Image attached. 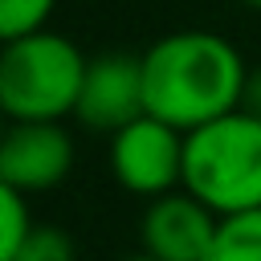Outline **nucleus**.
I'll return each instance as SVG.
<instances>
[{"instance_id": "10", "label": "nucleus", "mask_w": 261, "mask_h": 261, "mask_svg": "<svg viewBox=\"0 0 261 261\" xmlns=\"http://www.w3.org/2000/svg\"><path fill=\"white\" fill-rule=\"evenodd\" d=\"M0 216H4V232H0V261H8L33 232V220H29V208H24V196L12 192V188H0Z\"/></svg>"}, {"instance_id": "2", "label": "nucleus", "mask_w": 261, "mask_h": 261, "mask_svg": "<svg viewBox=\"0 0 261 261\" xmlns=\"http://www.w3.org/2000/svg\"><path fill=\"white\" fill-rule=\"evenodd\" d=\"M184 188L216 216L261 208V114L232 110L184 135Z\"/></svg>"}, {"instance_id": "6", "label": "nucleus", "mask_w": 261, "mask_h": 261, "mask_svg": "<svg viewBox=\"0 0 261 261\" xmlns=\"http://www.w3.org/2000/svg\"><path fill=\"white\" fill-rule=\"evenodd\" d=\"M90 130H122L147 114L143 98V57L130 53H102L86 65V82L73 110Z\"/></svg>"}, {"instance_id": "1", "label": "nucleus", "mask_w": 261, "mask_h": 261, "mask_svg": "<svg viewBox=\"0 0 261 261\" xmlns=\"http://www.w3.org/2000/svg\"><path fill=\"white\" fill-rule=\"evenodd\" d=\"M245 82L241 53L216 33H171L143 53L147 114L175 130H200L241 110Z\"/></svg>"}, {"instance_id": "7", "label": "nucleus", "mask_w": 261, "mask_h": 261, "mask_svg": "<svg viewBox=\"0 0 261 261\" xmlns=\"http://www.w3.org/2000/svg\"><path fill=\"white\" fill-rule=\"evenodd\" d=\"M220 216L196 196H159L143 216V245L155 261H204Z\"/></svg>"}, {"instance_id": "3", "label": "nucleus", "mask_w": 261, "mask_h": 261, "mask_svg": "<svg viewBox=\"0 0 261 261\" xmlns=\"http://www.w3.org/2000/svg\"><path fill=\"white\" fill-rule=\"evenodd\" d=\"M86 57L57 33H29L4 41L0 53V106L12 122H57L77 110Z\"/></svg>"}, {"instance_id": "13", "label": "nucleus", "mask_w": 261, "mask_h": 261, "mask_svg": "<svg viewBox=\"0 0 261 261\" xmlns=\"http://www.w3.org/2000/svg\"><path fill=\"white\" fill-rule=\"evenodd\" d=\"M245 4H249V8H261V0H245Z\"/></svg>"}, {"instance_id": "12", "label": "nucleus", "mask_w": 261, "mask_h": 261, "mask_svg": "<svg viewBox=\"0 0 261 261\" xmlns=\"http://www.w3.org/2000/svg\"><path fill=\"white\" fill-rule=\"evenodd\" d=\"M126 261H155V257H147V253H139V257H126Z\"/></svg>"}, {"instance_id": "11", "label": "nucleus", "mask_w": 261, "mask_h": 261, "mask_svg": "<svg viewBox=\"0 0 261 261\" xmlns=\"http://www.w3.org/2000/svg\"><path fill=\"white\" fill-rule=\"evenodd\" d=\"M8 261H73V241H69V232H61V228L33 224L29 241H24Z\"/></svg>"}, {"instance_id": "5", "label": "nucleus", "mask_w": 261, "mask_h": 261, "mask_svg": "<svg viewBox=\"0 0 261 261\" xmlns=\"http://www.w3.org/2000/svg\"><path fill=\"white\" fill-rule=\"evenodd\" d=\"M73 143L61 122H12L0 143V188L20 196L49 192L65 179Z\"/></svg>"}, {"instance_id": "4", "label": "nucleus", "mask_w": 261, "mask_h": 261, "mask_svg": "<svg viewBox=\"0 0 261 261\" xmlns=\"http://www.w3.org/2000/svg\"><path fill=\"white\" fill-rule=\"evenodd\" d=\"M110 167L126 192L159 200V196H167L171 184H184V139L175 126L143 114L114 135Z\"/></svg>"}, {"instance_id": "8", "label": "nucleus", "mask_w": 261, "mask_h": 261, "mask_svg": "<svg viewBox=\"0 0 261 261\" xmlns=\"http://www.w3.org/2000/svg\"><path fill=\"white\" fill-rule=\"evenodd\" d=\"M204 261H261V208L220 216L216 241Z\"/></svg>"}, {"instance_id": "9", "label": "nucleus", "mask_w": 261, "mask_h": 261, "mask_svg": "<svg viewBox=\"0 0 261 261\" xmlns=\"http://www.w3.org/2000/svg\"><path fill=\"white\" fill-rule=\"evenodd\" d=\"M49 12H53V0H0V37L16 41L29 33H41Z\"/></svg>"}]
</instances>
